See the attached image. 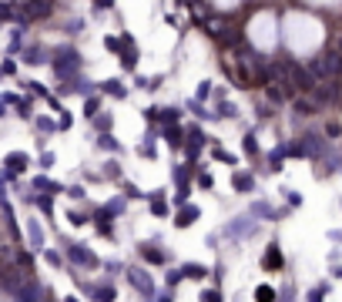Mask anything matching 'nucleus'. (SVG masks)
Listing matches in <instances>:
<instances>
[{"mask_svg":"<svg viewBox=\"0 0 342 302\" xmlns=\"http://www.w3.org/2000/svg\"><path fill=\"white\" fill-rule=\"evenodd\" d=\"M121 212H124V198H114L111 205H108V208H101L97 215H104V218H114V215H121Z\"/></svg>","mask_w":342,"mask_h":302,"instance_id":"a878e982","label":"nucleus"},{"mask_svg":"<svg viewBox=\"0 0 342 302\" xmlns=\"http://www.w3.org/2000/svg\"><path fill=\"white\" fill-rule=\"evenodd\" d=\"M326 135H329V138H339V135H342V128H339V124H329V128H326Z\"/></svg>","mask_w":342,"mask_h":302,"instance_id":"13d9d810","label":"nucleus"},{"mask_svg":"<svg viewBox=\"0 0 342 302\" xmlns=\"http://www.w3.org/2000/svg\"><path fill=\"white\" fill-rule=\"evenodd\" d=\"M275 295H279V292H275L272 286H258V289H255V302H275Z\"/></svg>","mask_w":342,"mask_h":302,"instance_id":"bb28decb","label":"nucleus"},{"mask_svg":"<svg viewBox=\"0 0 342 302\" xmlns=\"http://www.w3.org/2000/svg\"><path fill=\"white\" fill-rule=\"evenodd\" d=\"M67 222H71L74 229H81V225H88V218H84L81 212H71V215H67Z\"/></svg>","mask_w":342,"mask_h":302,"instance_id":"58836bf2","label":"nucleus"},{"mask_svg":"<svg viewBox=\"0 0 342 302\" xmlns=\"http://www.w3.org/2000/svg\"><path fill=\"white\" fill-rule=\"evenodd\" d=\"M292 111L302 114V118H309V114L315 111V101H309V97H295V101H292Z\"/></svg>","mask_w":342,"mask_h":302,"instance_id":"aec40b11","label":"nucleus"},{"mask_svg":"<svg viewBox=\"0 0 342 302\" xmlns=\"http://www.w3.org/2000/svg\"><path fill=\"white\" fill-rule=\"evenodd\" d=\"M181 272H178V269H171V272H165V282H168V286H178V282H181Z\"/></svg>","mask_w":342,"mask_h":302,"instance_id":"ea45409f","label":"nucleus"},{"mask_svg":"<svg viewBox=\"0 0 342 302\" xmlns=\"http://www.w3.org/2000/svg\"><path fill=\"white\" fill-rule=\"evenodd\" d=\"M198 185H201V188H215V178L208 175V171H201V175H198Z\"/></svg>","mask_w":342,"mask_h":302,"instance_id":"c03bdc74","label":"nucleus"},{"mask_svg":"<svg viewBox=\"0 0 342 302\" xmlns=\"http://www.w3.org/2000/svg\"><path fill=\"white\" fill-rule=\"evenodd\" d=\"M215 118H239V108H235L231 101H222V104H218V114H215Z\"/></svg>","mask_w":342,"mask_h":302,"instance_id":"c756f323","label":"nucleus"},{"mask_svg":"<svg viewBox=\"0 0 342 302\" xmlns=\"http://www.w3.org/2000/svg\"><path fill=\"white\" fill-rule=\"evenodd\" d=\"M20 47H24V40H20V31H14V37H10V54H17Z\"/></svg>","mask_w":342,"mask_h":302,"instance_id":"79ce46f5","label":"nucleus"},{"mask_svg":"<svg viewBox=\"0 0 342 302\" xmlns=\"http://www.w3.org/2000/svg\"><path fill=\"white\" fill-rule=\"evenodd\" d=\"M148 198V205H151V215H168V198H165V191H151V195H144Z\"/></svg>","mask_w":342,"mask_h":302,"instance_id":"ddd939ff","label":"nucleus"},{"mask_svg":"<svg viewBox=\"0 0 342 302\" xmlns=\"http://www.w3.org/2000/svg\"><path fill=\"white\" fill-rule=\"evenodd\" d=\"M242 148H245V155H258V141H255V135H245V144H242Z\"/></svg>","mask_w":342,"mask_h":302,"instance_id":"f704fd0d","label":"nucleus"},{"mask_svg":"<svg viewBox=\"0 0 342 302\" xmlns=\"http://www.w3.org/2000/svg\"><path fill=\"white\" fill-rule=\"evenodd\" d=\"M34 205H37V208H40V212L47 215V218H50V215H54V202H50V198H47V195H34Z\"/></svg>","mask_w":342,"mask_h":302,"instance_id":"cd10ccee","label":"nucleus"},{"mask_svg":"<svg viewBox=\"0 0 342 302\" xmlns=\"http://www.w3.org/2000/svg\"><path fill=\"white\" fill-rule=\"evenodd\" d=\"M282 195H285V202H288V205H302V195H299V191H292V188H285V191H282Z\"/></svg>","mask_w":342,"mask_h":302,"instance_id":"c9c22d12","label":"nucleus"},{"mask_svg":"<svg viewBox=\"0 0 342 302\" xmlns=\"http://www.w3.org/2000/svg\"><path fill=\"white\" fill-rule=\"evenodd\" d=\"M305 71H309V74H312V78H315V81H319V78H329V67H326V57H319V61H312L309 67H305Z\"/></svg>","mask_w":342,"mask_h":302,"instance_id":"393cba45","label":"nucleus"},{"mask_svg":"<svg viewBox=\"0 0 342 302\" xmlns=\"http://www.w3.org/2000/svg\"><path fill=\"white\" fill-rule=\"evenodd\" d=\"M299 144H302V155H305V158H322V155H326V141H322L319 135H305Z\"/></svg>","mask_w":342,"mask_h":302,"instance_id":"6e6552de","label":"nucleus"},{"mask_svg":"<svg viewBox=\"0 0 342 302\" xmlns=\"http://www.w3.org/2000/svg\"><path fill=\"white\" fill-rule=\"evenodd\" d=\"M148 121H158V124H178V114L181 111H175V108H148Z\"/></svg>","mask_w":342,"mask_h":302,"instance_id":"1a4fd4ad","label":"nucleus"},{"mask_svg":"<svg viewBox=\"0 0 342 302\" xmlns=\"http://www.w3.org/2000/svg\"><path fill=\"white\" fill-rule=\"evenodd\" d=\"M34 188H37V191H64V185L50 182L47 175H37V178H34Z\"/></svg>","mask_w":342,"mask_h":302,"instance_id":"5701e85b","label":"nucleus"},{"mask_svg":"<svg viewBox=\"0 0 342 302\" xmlns=\"http://www.w3.org/2000/svg\"><path fill=\"white\" fill-rule=\"evenodd\" d=\"M94 7H97V10H111L114 0H94Z\"/></svg>","mask_w":342,"mask_h":302,"instance_id":"6e6d98bb","label":"nucleus"},{"mask_svg":"<svg viewBox=\"0 0 342 302\" xmlns=\"http://www.w3.org/2000/svg\"><path fill=\"white\" fill-rule=\"evenodd\" d=\"M124 275H127V282H131V289H135V292L154 295V282H151V275H148V269H141V265H131Z\"/></svg>","mask_w":342,"mask_h":302,"instance_id":"f03ea898","label":"nucleus"},{"mask_svg":"<svg viewBox=\"0 0 342 302\" xmlns=\"http://www.w3.org/2000/svg\"><path fill=\"white\" fill-rule=\"evenodd\" d=\"M91 299H94V302H114V299H118V292H114V286L108 282V286H94V289H91Z\"/></svg>","mask_w":342,"mask_h":302,"instance_id":"dca6fc26","label":"nucleus"},{"mask_svg":"<svg viewBox=\"0 0 342 302\" xmlns=\"http://www.w3.org/2000/svg\"><path fill=\"white\" fill-rule=\"evenodd\" d=\"M40 168H54V155H50V151L40 155Z\"/></svg>","mask_w":342,"mask_h":302,"instance_id":"8fccbe9b","label":"nucleus"},{"mask_svg":"<svg viewBox=\"0 0 342 302\" xmlns=\"http://www.w3.org/2000/svg\"><path fill=\"white\" fill-rule=\"evenodd\" d=\"M0 74H17V61H4V67H0Z\"/></svg>","mask_w":342,"mask_h":302,"instance_id":"603ef678","label":"nucleus"},{"mask_svg":"<svg viewBox=\"0 0 342 302\" xmlns=\"http://www.w3.org/2000/svg\"><path fill=\"white\" fill-rule=\"evenodd\" d=\"M44 259H47L50 265H61V262H64V259H61V255H57V252H44Z\"/></svg>","mask_w":342,"mask_h":302,"instance_id":"5fc2aeb1","label":"nucleus"},{"mask_svg":"<svg viewBox=\"0 0 342 302\" xmlns=\"http://www.w3.org/2000/svg\"><path fill=\"white\" fill-rule=\"evenodd\" d=\"M104 178H121V165L118 161H108V165H104Z\"/></svg>","mask_w":342,"mask_h":302,"instance_id":"72a5a7b5","label":"nucleus"},{"mask_svg":"<svg viewBox=\"0 0 342 302\" xmlns=\"http://www.w3.org/2000/svg\"><path fill=\"white\" fill-rule=\"evenodd\" d=\"M231 188L242 191V195L255 191V175H252V171H235V175H231Z\"/></svg>","mask_w":342,"mask_h":302,"instance_id":"9d476101","label":"nucleus"},{"mask_svg":"<svg viewBox=\"0 0 342 302\" xmlns=\"http://www.w3.org/2000/svg\"><path fill=\"white\" fill-rule=\"evenodd\" d=\"M0 114H4V104H0Z\"/></svg>","mask_w":342,"mask_h":302,"instance_id":"e2e57ef3","label":"nucleus"},{"mask_svg":"<svg viewBox=\"0 0 342 302\" xmlns=\"http://www.w3.org/2000/svg\"><path fill=\"white\" fill-rule=\"evenodd\" d=\"M275 302H292V286L282 289V295H275Z\"/></svg>","mask_w":342,"mask_h":302,"instance_id":"864d4df0","label":"nucleus"},{"mask_svg":"<svg viewBox=\"0 0 342 302\" xmlns=\"http://www.w3.org/2000/svg\"><path fill=\"white\" fill-rule=\"evenodd\" d=\"M111 124H114V114H108V111H97V114H94L97 135H101V131H111Z\"/></svg>","mask_w":342,"mask_h":302,"instance_id":"b1692460","label":"nucleus"},{"mask_svg":"<svg viewBox=\"0 0 342 302\" xmlns=\"http://www.w3.org/2000/svg\"><path fill=\"white\" fill-rule=\"evenodd\" d=\"M185 135H188V144H185V158L195 161L201 155V148H205V135H201V128L198 124H188L185 128Z\"/></svg>","mask_w":342,"mask_h":302,"instance_id":"20e7f679","label":"nucleus"},{"mask_svg":"<svg viewBox=\"0 0 342 302\" xmlns=\"http://www.w3.org/2000/svg\"><path fill=\"white\" fill-rule=\"evenodd\" d=\"M31 242H34V245H40V225L37 222H31Z\"/></svg>","mask_w":342,"mask_h":302,"instance_id":"09e8293b","label":"nucleus"},{"mask_svg":"<svg viewBox=\"0 0 342 302\" xmlns=\"http://www.w3.org/2000/svg\"><path fill=\"white\" fill-rule=\"evenodd\" d=\"M67 195H71V198H84V188H81V185H74V188H67Z\"/></svg>","mask_w":342,"mask_h":302,"instance_id":"4d7b16f0","label":"nucleus"},{"mask_svg":"<svg viewBox=\"0 0 342 302\" xmlns=\"http://www.w3.org/2000/svg\"><path fill=\"white\" fill-rule=\"evenodd\" d=\"M141 255H144V262H151V265H165L168 262V255L158 248V242H144V245H141Z\"/></svg>","mask_w":342,"mask_h":302,"instance_id":"9b49d317","label":"nucleus"},{"mask_svg":"<svg viewBox=\"0 0 342 302\" xmlns=\"http://www.w3.org/2000/svg\"><path fill=\"white\" fill-rule=\"evenodd\" d=\"M178 272H181L185 279H195V282L208 275V269H205V265H201V262H185V265H181V269H178Z\"/></svg>","mask_w":342,"mask_h":302,"instance_id":"f3484780","label":"nucleus"},{"mask_svg":"<svg viewBox=\"0 0 342 302\" xmlns=\"http://www.w3.org/2000/svg\"><path fill=\"white\" fill-rule=\"evenodd\" d=\"M322 299H326V286H319V289L309 292V302H322Z\"/></svg>","mask_w":342,"mask_h":302,"instance_id":"a18cd8bd","label":"nucleus"},{"mask_svg":"<svg viewBox=\"0 0 342 302\" xmlns=\"http://www.w3.org/2000/svg\"><path fill=\"white\" fill-rule=\"evenodd\" d=\"M0 20H14V7H7V4H0Z\"/></svg>","mask_w":342,"mask_h":302,"instance_id":"de8ad7c7","label":"nucleus"},{"mask_svg":"<svg viewBox=\"0 0 342 302\" xmlns=\"http://www.w3.org/2000/svg\"><path fill=\"white\" fill-rule=\"evenodd\" d=\"M64 302H81V299H77V295H67V299H64Z\"/></svg>","mask_w":342,"mask_h":302,"instance_id":"052dcab7","label":"nucleus"},{"mask_svg":"<svg viewBox=\"0 0 342 302\" xmlns=\"http://www.w3.org/2000/svg\"><path fill=\"white\" fill-rule=\"evenodd\" d=\"M4 165H7V171H4V178H14V175H20L27 165H31V158H27L24 151H10L7 158H4Z\"/></svg>","mask_w":342,"mask_h":302,"instance_id":"423d86ee","label":"nucleus"},{"mask_svg":"<svg viewBox=\"0 0 342 302\" xmlns=\"http://www.w3.org/2000/svg\"><path fill=\"white\" fill-rule=\"evenodd\" d=\"M104 47L114 51V54H121V40H118V37H104Z\"/></svg>","mask_w":342,"mask_h":302,"instance_id":"37998d69","label":"nucleus"},{"mask_svg":"<svg viewBox=\"0 0 342 302\" xmlns=\"http://www.w3.org/2000/svg\"><path fill=\"white\" fill-rule=\"evenodd\" d=\"M101 91H104V94H111V97H127V88H124V84H121L118 78L104 81V84H101Z\"/></svg>","mask_w":342,"mask_h":302,"instance_id":"6ab92c4d","label":"nucleus"},{"mask_svg":"<svg viewBox=\"0 0 342 302\" xmlns=\"http://www.w3.org/2000/svg\"><path fill=\"white\" fill-rule=\"evenodd\" d=\"M198 302H222V292H218V289H205V292L198 295Z\"/></svg>","mask_w":342,"mask_h":302,"instance_id":"2f4dec72","label":"nucleus"},{"mask_svg":"<svg viewBox=\"0 0 342 302\" xmlns=\"http://www.w3.org/2000/svg\"><path fill=\"white\" fill-rule=\"evenodd\" d=\"M154 302H175V299H171V292H161V295H154Z\"/></svg>","mask_w":342,"mask_h":302,"instance_id":"bf43d9fd","label":"nucleus"},{"mask_svg":"<svg viewBox=\"0 0 342 302\" xmlns=\"http://www.w3.org/2000/svg\"><path fill=\"white\" fill-rule=\"evenodd\" d=\"M198 215H201V208H198V205L185 202V205L178 208V215H175V225H178V229H191V225L198 222Z\"/></svg>","mask_w":342,"mask_h":302,"instance_id":"0eeeda50","label":"nucleus"},{"mask_svg":"<svg viewBox=\"0 0 342 302\" xmlns=\"http://www.w3.org/2000/svg\"><path fill=\"white\" fill-rule=\"evenodd\" d=\"M262 265H265L269 272H279V269H282V248L275 245V242H272V245L265 248V255H262Z\"/></svg>","mask_w":342,"mask_h":302,"instance_id":"f8f14e48","label":"nucleus"},{"mask_svg":"<svg viewBox=\"0 0 342 302\" xmlns=\"http://www.w3.org/2000/svg\"><path fill=\"white\" fill-rule=\"evenodd\" d=\"M97 148L101 151H118L121 144H118V138H114L111 131H101V135H97Z\"/></svg>","mask_w":342,"mask_h":302,"instance_id":"412c9836","label":"nucleus"},{"mask_svg":"<svg viewBox=\"0 0 342 302\" xmlns=\"http://www.w3.org/2000/svg\"><path fill=\"white\" fill-rule=\"evenodd\" d=\"M37 128L40 131H57V121L54 118H37Z\"/></svg>","mask_w":342,"mask_h":302,"instance_id":"e433bc0d","label":"nucleus"},{"mask_svg":"<svg viewBox=\"0 0 342 302\" xmlns=\"http://www.w3.org/2000/svg\"><path fill=\"white\" fill-rule=\"evenodd\" d=\"M188 178H191V168L175 165V185H178V191H188Z\"/></svg>","mask_w":342,"mask_h":302,"instance_id":"4be33fe9","label":"nucleus"},{"mask_svg":"<svg viewBox=\"0 0 342 302\" xmlns=\"http://www.w3.org/2000/svg\"><path fill=\"white\" fill-rule=\"evenodd\" d=\"M121 67H124V71H135V67H138V44L121 47Z\"/></svg>","mask_w":342,"mask_h":302,"instance_id":"4468645a","label":"nucleus"},{"mask_svg":"<svg viewBox=\"0 0 342 302\" xmlns=\"http://www.w3.org/2000/svg\"><path fill=\"white\" fill-rule=\"evenodd\" d=\"M50 67H54V74L61 81H71V78H77V71H81V54L71 44H64V47H57L54 54H50Z\"/></svg>","mask_w":342,"mask_h":302,"instance_id":"f257e3e1","label":"nucleus"},{"mask_svg":"<svg viewBox=\"0 0 342 302\" xmlns=\"http://www.w3.org/2000/svg\"><path fill=\"white\" fill-rule=\"evenodd\" d=\"M339 54H342V37H339Z\"/></svg>","mask_w":342,"mask_h":302,"instance_id":"680f3d73","label":"nucleus"},{"mask_svg":"<svg viewBox=\"0 0 342 302\" xmlns=\"http://www.w3.org/2000/svg\"><path fill=\"white\" fill-rule=\"evenodd\" d=\"M138 151H141L144 158H158V151H154V144H151V141H148V144H141Z\"/></svg>","mask_w":342,"mask_h":302,"instance_id":"49530a36","label":"nucleus"},{"mask_svg":"<svg viewBox=\"0 0 342 302\" xmlns=\"http://www.w3.org/2000/svg\"><path fill=\"white\" fill-rule=\"evenodd\" d=\"M24 61L27 64H50V57H47V51H44V47L34 44V47H24Z\"/></svg>","mask_w":342,"mask_h":302,"instance_id":"a211bd4d","label":"nucleus"},{"mask_svg":"<svg viewBox=\"0 0 342 302\" xmlns=\"http://www.w3.org/2000/svg\"><path fill=\"white\" fill-rule=\"evenodd\" d=\"M84 111H88L91 118H94V114H97V97H88V104H84Z\"/></svg>","mask_w":342,"mask_h":302,"instance_id":"3c124183","label":"nucleus"},{"mask_svg":"<svg viewBox=\"0 0 342 302\" xmlns=\"http://www.w3.org/2000/svg\"><path fill=\"white\" fill-rule=\"evenodd\" d=\"M161 135H165V141L171 144V148H181V138H185V131H181V124H165V131H161Z\"/></svg>","mask_w":342,"mask_h":302,"instance_id":"2eb2a0df","label":"nucleus"},{"mask_svg":"<svg viewBox=\"0 0 342 302\" xmlns=\"http://www.w3.org/2000/svg\"><path fill=\"white\" fill-rule=\"evenodd\" d=\"M124 198H144V191L138 188L135 182H127V185H124Z\"/></svg>","mask_w":342,"mask_h":302,"instance_id":"473e14b6","label":"nucleus"},{"mask_svg":"<svg viewBox=\"0 0 342 302\" xmlns=\"http://www.w3.org/2000/svg\"><path fill=\"white\" fill-rule=\"evenodd\" d=\"M282 158H285V155H282V148H275L269 155V171H282Z\"/></svg>","mask_w":342,"mask_h":302,"instance_id":"7c9ffc66","label":"nucleus"},{"mask_svg":"<svg viewBox=\"0 0 342 302\" xmlns=\"http://www.w3.org/2000/svg\"><path fill=\"white\" fill-rule=\"evenodd\" d=\"M288 84H292V91H302V94H312L319 81L312 78V74L305 71V67H299V64H292V71H288Z\"/></svg>","mask_w":342,"mask_h":302,"instance_id":"7ed1b4c3","label":"nucleus"},{"mask_svg":"<svg viewBox=\"0 0 342 302\" xmlns=\"http://www.w3.org/2000/svg\"><path fill=\"white\" fill-rule=\"evenodd\" d=\"M212 155H215L218 161H228V165H235V158H231L228 151H222V148H218V144H215V148H212Z\"/></svg>","mask_w":342,"mask_h":302,"instance_id":"a19ab883","label":"nucleus"},{"mask_svg":"<svg viewBox=\"0 0 342 302\" xmlns=\"http://www.w3.org/2000/svg\"><path fill=\"white\" fill-rule=\"evenodd\" d=\"M94 222H97V232H101L104 239H111V235H114V225H111V218H104V215H97Z\"/></svg>","mask_w":342,"mask_h":302,"instance_id":"c85d7f7f","label":"nucleus"},{"mask_svg":"<svg viewBox=\"0 0 342 302\" xmlns=\"http://www.w3.org/2000/svg\"><path fill=\"white\" fill-rule=\"evenodd\" d=\"M67 259H71L74 265H84V269H97V255L91 252V245H71L67 248Z\"/></svg>","mask_w":342,"mask_h":302,"instance_id":"39448f33","label":"nucleus"},{"mask_svg":"<svg viewBox=\"0 0 342 302\" xmlns=\"http://www.w3.org/2000/svg\"><path fill=\"white\" fill-rule=\"evenodd\" d=\"M212 88H215L212 81H201V84H198V101H205V97L212 94Z\"/></svg>","mask_w":342,"mask_h":302,"instance_id":"4c0bfd02","label":"nucleus"}]
</instances>
